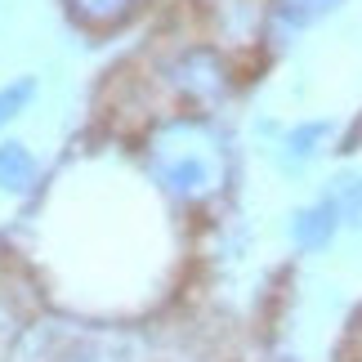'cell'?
<instances>
[{"label": "cell", "instance_id": "9", "mask_svg": "<svg viewBox=\"0 0 362 362\" xmlns=\"http://www.w3.org/2000/svg\"><path fill=\"white\" fill-rule=\"evenodd\" d=\"M32 81H18V86H9V90H0V125H5V121H13V117H18L23 112V103L27 99H32Z\"/></svg>", "mask_w": 362, "mask_h": 362}, {"label": "cell", "instance_id": "2", "mask_svg": "<svg viewBox=\"0 0 362 362\" xmlns=\"http://www.w3.org/2000/svg\"><path fill=\"white\" fill-rule=\"evenodd\" d=\"M170 81H175V90L184 94V99L215 103L219 94L228 90V67H224V59H219L215 49H188V54L175 59Z\"/></svg>", "mask_w": 362, "mask_h": 362}, {"label": "cell", "instance_id": "7", "mask_svg": "<svg viewBox=\"0 0 362 362\" xmlns=\"http://www.w3.org/2000/svg\"><path fill=\"white\" fill-rule=\"evenodd\" d=\"M134 9V0H72V13L90 27H112Z\"/></svg>", "mask_w": 362, "mask_h": 362}, {"label": "cell", "instance_id": "1", "mask_svg": "<svg viewBox=\"0 0 362 362\" xmlns=\"http://www.w3.org/2000/svg\"><path fill=\"white\" fill-rule=\"evenodd\" d=\"M152 170L175 197H211L224 184V148L219 139L197 121H175L165 125L152 144Z\"/></svg>", "mask_w": 362, "mask_h": 362}, {"label": "cell", "instance_id": "3", "mask_svg": "<svg viewBox=\"0 0 362 362\" xmlns=\"http://www.w3.org/2000/svg\"><path fill=\"white\" fill-rule=\"evenodd\" d=\"M336 228H340V206H336V197H327V202H313L304 211H296V219H291V242L300 250H322L336 238Z\"/></svg>", "mask_w": 362, "mask_h": 362}, {"label": "cell", "instance_id": "8", "mask_svg": "<svg viewBox=\"0 0 362 362\" xmlns=\"http://www.w3.org/2000/svg\"><path fill=\"white\" fill-rule=\"evenodd\" d=\"M336 206H340V219L362 233V179H344V188L336 192Z\"/></svg>", "mask_w": 362, "mask_h": 362}, {"label": "cell", "instance_id": "4", "mask_svg": "<svg viewBox=\"0 0 362 362\" xmlns=\"http://www.w3.org/2000/svg\"><path fill=\"white\" fill-rule=\"evenodd\" d=\"M327 139H331V121H304V125H296V130L282 134L277 161H282L286 170H300V165H309L317 152H322Z\"/></svg>", "mask_w": 362, "mask_h": 362}, {"label": "cell", "instance_id": "6", "mask_svg": "<svg viewBox=\"0 0 362 362\" xmlns=\"http://www.w3.org/2000/svg\"><path fill=\"white\" fill-rule=\"evenodd\" d=\"M336 5L340 0H273V18L282 27H291V32H300V27L322 23Z\"/></svg>", "mask_w": 362, "mask_h": 362}, {"label": "cell", "instance_id": "5", "mask_svg": "<svg viewBox=\"0 0 362 362\" xmlns=\"http://www.w3.org/2000/svg\"><path fill=\"white\" fill-rule=\"evenodd\" d=\"M36 184V157L23 144H5L0 148V188L5 192H27Z\"/></svg>", "mask_w": 362, "mask_h": 362}]
</instances>
